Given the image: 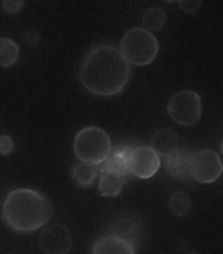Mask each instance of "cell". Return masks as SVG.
I'll list each match as a JSON object with an SVG mask.
<instances>
[{
	"mask_svg": "<svg viewBox=\"0 0 223 254\" xmlns=\"http://www.w3.org/2000/svg\"><path fill=\"white\" fill-rule=\"evenodd\" d=\"M129 76V63L120 50L108 45L91 50L80 69L82 86L98 97L119 94L128 84Z\"/></svg>",
	"mask_w": 223,
	"mask_h": 254,
	"instance_id": "1",
	"label": "cell"
},
{
	"mask_svg": "<svg viewBox=\"0 0 223 254\" xmlns=\"http://www.w3.org/2000/svg\"><path fill=\"white\" fill-rule=\"evenodd\" d=\"M53 215L50 199L34 189H14L3 203L4 220L12 230L18 232L39 230L51 220Z\"/></svg>",
	"mask_w": 223,
	"mask_h": 254,
	"instance_id": "2",
	"label": "cell"
},
{
	"mask_svg": "<svg viewBox=\"0 0 223 254\" xmlns=\"http://www.w3.org/2000/svg\"><path fill=\"white\" fill-rule=\"evenodd\" d=\"M159 51V43L153 33L144 28L131 29L123 37L120 53L133 65H148L153 63Z\"/></svg>",
	"mask_w": 223,
	"mask_h": 254,
	"instance_id": "3",
	"label": "cell"
},
{
	"mask_svg": "<svg viewBox=\"0 0 223 254\" xmlns=\"http://www.w3.org/2000/svg\"><path fill=\"white\" fill-rule=\"evenodd\" d=\"M76 157L85 163H103L111 151V139L106 130L98 127H86L77 132L74 141Z\"/></svg>",
	"mask_w": 223,
	"mask_h": 254,
	"instance_id": "4",
	"label": "cell"
},
{
	"mask_svg": "<svg viewBox=\"0 0 223 254\" xmlns=\"http://www.w3.org/2000/svg\"><path fill=\"white\" fill-rule=\"evenodd\" d=\"M167 112L170 118L179 126H195L196 123L201 119V98L196 91H179V93L172 95L168 101Z\"/></svg>",
	"mask_w": 223,
	"mask_h": 254,
	"instance_id": "5",
	"label": "cell"
},
{
	"mask_svg": "<svg viewBox=\"0 0 223 254\" xmlns=\"http://www.w3.org/2000/svg\"><path fill=\"white\" fill-rule=\"evenodd\" d=\"M221 174H222V162L217 153L210 150H204L192 155V179H195L199 183L209 184L218 180Z\"/></svg>",
	"mask_w": 223,
	"mask_h": 254,
	"instance_id": "6",
	"label": "cell"
},
{
	"mask_svg": "<svg viewBox=\"0 0 223 254\" xmlns=\"http://www.w3.org/2000/svg\"><path fill=\"white\" fill-rule=\"evenodd\" d=\"M129 174L140 179H150L160 167V157L150 146L132 147L128 155Z\"/></svg>",
	"mask_w": 223,
	"mask_h": 254,
	"instance_id": "7",
	"label": "cell"
},
{
	"mask_svg": "<svg viewBox=\"0 0 223 254\" xmlns=\"http://www.w3.org/2000/svg\"><path fill=\"white\" fill-rule=\"evenodd\" d=\"M39 245L45 254H68L72 248V236L63 224L46 227L39 236Z\"/></svg>",
	"mask_w": 223,
	"mask_h": 254,
	"instance_id": "8",
	"label": "cell"
},
{
	"mask_svg": "<svg viewBox=\"0 0 223 254\" xmlns=\"http://www.w3.org/2000/svg\"><path fill=\"white\" fill-rule=\"evenodd\" d=\"M106 235H114V236L127 241L129 245H132L135 249L139 247L143 240V222L141 218L135 214H126V215L119 216L118 219L111 223L108 227Z\"/></svg>",
	"mask_w": 223,
	"mask_h": 254,
	"instance_id": "9",
	"label": "cell"
},
{
	"mask_svg": "<svg viewBox=\"0 0 223 254\" xmlns=\"http://www.w3.org/2000/svg\"><path fill=\"white\" fill-rule=\"evenodd\" d=\"M192 154L187 149H176L174 153L164 157V170L170 176L178 180L188 181L191 175Z\"/></svg>",
	"mask_w": 223,
	"mask_h": 254,
	"instance_id": "10",
	"label": "cell"
},
{
	"mask_svg": "<svg viewBox=\"0 0 223 254\" xmlns=\"http://www.w3.org/2000/svg\"><path fill=\"white\" fill-rule=\"evenodd\" d=\"M132 150V146H120L114 151L111 157L108 155L107 159L101 163V167L98 168V172H114V174H118L123 178H126L127 175L129 174L128 166H127V162H128V155Z\"/></svg>",
	"mask_w": 223,
	"mask_h": 254,
	"instance_id": "11",
	"label": "cell"
},
{
	"mask_svg": "<svg viewBox=\"0 0 223 254\" xmlns=\"http://www.w3.org/2000/svg\"><path fill=\"white\" fill-rule=\"evenodd\" d=\"M91 254H135V249L114 235H105L94 244Z\"/></svg>",
	"mask_w": 223,
	"mask_h": 254,
	"instance_id": "12",
	"label": "cell"
},
{
	"mask_svg": "<svg viewBox=\"0 0 223 254\" xmlns=\"http://www.w3.org/2000/svg\"><path fill=\"white\" fill-rule=\"evenodd\" d=\"M151 149L159 157H167L179 149L178 134L171 129H159L151 136Z\"/></svg>",
	"mask_w": 223,
	"mask_h": 254,
	"instance_id": "13",
	"label": "cell"
},
{
	"mask_svg": "<svg viewBox=\"0 0 223 254\" xmlns=\"http://www.w3.org/2000/svg\"><path fill=\"white\" fill-rule=\"evenodd\" d=\"M124 178L114 172H103L99 179V191L103 197H116L122 191Z\"/></svg>",
	"mask_w": 223,
	"mask_h": 254,
	"instance_id": "14",
	"label": "cell"
},
{
	"mask_svg": "<svg viewBox=\"0 0 223 254\" xmlns=\"http://www.w3.org/2000/svg\"><path fill=\"white\" fill-rule=\"evenodd\" d=\"M71 174H72L74 180L80 187H89V185L94 183L95 178H97L98 166L85 163V162H80V163L74 164Z\"/></svg>",
	"mask_w": 223,
	"mask_h": 254,
	"instance_id": "15",
	"label": "cell"
},
{
	"mask_svg": "<svg viewBox=\"0 0 223 254\" xmlns=\"http://www.w3.org/2000/svg\"><path fill=\"white\" fill-rule=\"evenodd\" d=\"M20 49L11 38H0V66H11L17 63Z\"/></svg>",
	"mask_w": 223,
	"mask_h": 254,
	"instance_id": "16",
	"label": "cell"
},
{
	"mask_svg": "<svg viewBox=\"0 0 223 254\" xmlns=\"http://www.w3.org/2000/svg\"><path fill=\"white\" fill-rule=\"evenodd\" d=\"M166 22V14L160 8H148L143 13V25L148 32H158L163 28Z\"/></svg>",
	"mask_w": 223,
	"mask_h": 254,
	"instance_id": "17",
	"label": "cell"
},
{
	"mask_svg": "<svg viewBox=\"0 0 223 254\" xmlns=\"http://www.w3.org/2000/svg\"><path fill=\"white\" fill-rule=\"evenodd\" d=\"M168 207L176 216H184L188 214L192 207L191 198L184 191H176L170 197Z\"/></svg>",
	"mask_w": 223,
	"mask_h": 254,
	"instance_id": "18",
	"label": "cell"
},
{
	"mask_svg": "<svg viewBox=\"0 0 223 254\" xmlns=\"http://www.w3.org/2000/svg\"><path fill=\"white\" fill-rule=\"evenodd\" d=\"M1 7L8 14H17L24 8V0H3Z\"/></svg>",
	"mask_w": 223,
	"mask_h": 254,
	"instance_id": "19",
	"label": "cell"
},
{
	"mask_svg": "<svg viewBox=\"0 0 223 254\" xmlns=\"http://www.w3.org/2000/svg\"><path fill=\"white\" fill-rule=\"evenodd\" d=\"M202 0H179V7L185 13H195L201 7Z\"/></svg>",
	"mask_w": 223,
	"mask_h": 254,
	"instance_id": "20",
	"label": "cell"
},
{
	"mask_svg": "<svg viewBox=\"0 0 223 254\" xmlns=\"http://www.w3.org/2000/svg\"><path fill=\"white\" fill-rule=\"evenodd\" d=\"M14 149V142L11 136L4 134L0 136V155H8L11 154Z\"/></svg>",
	"mask_w": 223,
	"mask_h": 254,
	"instance_id": "21",
	"label": "cell"
},
{
	"mask_svg": "<svg viewBox=\"0 0 223 254\" xmlns=\"http://www.w3.org/2000/svg\"><path fill=\"white\" fill-rule=\"evenodd\" d=\"M25 39H26V42L30 43V45H37L39 42V37L38 32H35V30H29V32L25 33Z\"/></svg>",
	"mask_w": 223,
	"mask_h": 254,
	"instance_id": "22",
	"label": "cell"
},
{
	"mask_svg": "<svg viewBox=\"0 0 223 254\" xmlns=\"http://www.w3.org/2000/svg\"><path fill=\"white\" fill-rule=\"evenodd\" d=\"M164 1H167V3H172V1H179V0H164Z\"/></svg>",
	"mask_w": 223,
	"mask_h": 254,
	"instance_id": "23",
	"label": "cell"
},
{
	"mask_svg": "<svg viewBox=\"0 0 223 254\" xmlns=\"http://www.w3.org/2000/svg\"><path fill=\"white\" fill-rule=\"evenodd\" d=\"M188 254H199V253H193V252H192V253H188Z\"/></svg>",
	"mask_w": 223,
	"mask_h": 254,
	"instance_id": "24",
	"label": "cell"
}]
</instances>
